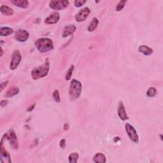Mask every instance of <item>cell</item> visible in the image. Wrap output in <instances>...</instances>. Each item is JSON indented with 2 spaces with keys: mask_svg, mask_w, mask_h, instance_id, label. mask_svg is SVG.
Here are the masks:
<instances>
[{
  "mask_svg": "<svg viewBox=\"0 0 163 163\" xmlns=\"http://www.w3.org/2000/svg\"><path fill=\"white\" fill-rule=\"evenodd\" d=\"M50 70V62L49 58H47L45 62L41 66L35 68L31 71V77L33 80H38L47 76Z\"/></svg>",
  "mask_w": 163,
  "mask_h": 163,
  "instance_id": "obj_1",
  "label": "cell"
},
{
  "mask_svg": "<svg viewBox=\"0 0 163 163\" xmlns=\"http://www.w3.org/2000/svg\"><path fill=\"white\" fill-rule=\"evenodd\" d=\"M36 48L41 53H46L54 49V44L52 40L48 38H41L35 43Z\"/></svg>",
  "mask_w": 163,
  "mask_h": 163,
  "instance_id": "obj_2",
  "label": "cell"
},
{
  "mask_svg": "<svg viewBox=\"0 0 163 163\" xmlns=\"http://www.w3.org/2000/svg\"><path fill=\"white\" fill-rule=\"evenodd\" d=\"M82 89V86L80 82L73 79L71 81L69 88V95L71 100H75L80 97Z\"/></svg>",
  "mask_w": 163,
  "mask_h": 163,
  "instance_id": "obj_3",
  "label": "cell"
},
{
  "mask_svg": "<svg viewBox=\"0 0 163 163\" xmlns=\"http://www.w3.org/2000/svg\"><path fill=\"white\" fill-rule=\"evenodd\" d=\"M5 138H6L14 149H18L19 143L17 138V135L15 134L14 129H10L7 133H5L3 136Z\"/></svg>",
  "mask_w": 163,
  "mask_h": 163,
  "instance_id": "obj_4",
  "label": "cell"
},
{
  "mask_svg": "<svg viewBox=\"0 0 163 163\" xmlns=\"http://www.w3.org/2000/svg\"><path fill=\"white\" fill-rule=\"evenodd\" d=\"M125 129L129 139L132 141L133 142L135 143H138L139 142V136L133 126L131 125L129 123H127L125 124Z\"/></svg>",
  "mask_w": 163,
  "mask_h": 163,
  "instance_id": "obj_5",
  "label": "cell"
},
{
  "mask_svg": "<svg viewBox=\"0 0 163 163\" xmlns=\"http://www.w3.org/2000/svg\"><path fill=\"white\" fill-rule=\"evenodd\" d=\"M69 4L67 0H52L49 2V7L54 10H61L68 7Z\"/></svg>",
  "mask_w": 163,
  "mask_h": 163,
  "instance_id": "obj_6",
  "label": "cell"
},
{
  "mask_svg": "<svg viewBox=\"0 0 163 163\" xmlns=\"http://www.w3.org/2000/svg\"><path fill=\"white\" fill-rule=\"evenodd\" d=\"M21 59H22V56H21L20 52L17 50L14 51L12 55L11 62H10V70H15V69H17V66L21 61Z\"/></svg>",
  "mask_w": 163,
  "mask_h": 163,
  "instance_id": "obj_7",
  "label": "cell"
},
{
  "mask_svg": "<svg viewBox=\"0 0 163 163\" xmlns=\"http://www.w3.org/2000/svg\"><path fill=\"white\" fill-rule=\"evenodd\" d=\"M91 13V10L88 7L83 8L82 10H80V12L75 15V19L77 22L78 23H82L84 22L86 20V19L88 17Z\"/></svg>",
  "mask_w": 163,
  "mask_h": 163,
  "instance_id": "obj_8",
  "label": "cell"
},
{
  "mask_svg": "<svg viewBox=\"0 0 163 163\" xmlns=\"http://www.w3.org/2000/svg\"><path fill=\"white\" fill-rule=\"evenodd\" d=\"M29 37V34L25 29H18L15 33V39L19 42H24L27 41Z\"/></svg>",
  "mask_w": 163,
  "mask_h": 163,
  "instance_id": "obj_9",
  "label": "cell"
},
{
  "mask_svg": "<svg viewBox=\"0 0 163 163\" xmlns=\"http://www.w3.org/2000/svg\"><path fill=\"white\" fill-rule=\"evenodd\" d=\"M3 137H2L1 140V162L3 163L11 162V159L8 152L4 149L3 146Z\"/></svg>",
  "mask_w": 163,
  "mask_h": 163,
  "instance_id": "obj_10",
  "label": "cell"
},
{
  "mask_svg": "<svg viewBox=\"0 0 163 163\" xmlns=\"http://www.w3.org/2000/svg\"><path fill=\"white\" fill-rule=\"evenodd\" d=\"M60 19V15L59 13L56 12H52L49 16L45 20V23L46 24H55L58 23Z\"/></svg>",
  "mask_w": 163,
  "mask_h": 163,
  "instance_id": "obj_11",
  "label": "cell"
},
{
  "mask_svg": "<svg viewBox=\"0 0 163 163\" xmlns=\"http://www.w3.org/2000/svg\"><path fill=\"white\" fill-rule=\"evenodd\" d=\"M76 26L73 24L71 25H68L65 28L63 29L62 31V38H66L68 36H72L76 31Z\"/></svg>",
  "mask_w": 163,
  "mask_h": 163,
  "instance_id": "obj_12",
  "label": "cell"
},
{
  "mask_svg": "<svg viewBox=\"0 0 163 163\" xmlns=\"http://www.w3.org/2000/svg\"><path fill=\"white\" fill-rule=\"evenodd\" d=\"M117 112H118V115H119V118L122 120H123V121L129 119V117H128V115H127V113H126V112H125L124 103L122 101H119L118 109H117Z\"/></svg>",
  "mask_w": 163,
  "mask_h": 163,
  "instance_id": "obj_13",
  "label": "cell"
},
{
  "mask_svg": "<svg viewBox=\"0 0 163 163\" xmlns=\"http://www.w3.org/2000/svg\"><path fill=\"white\" fill-rule=\"evenodd\" d=\"M0 12L1 13L5 15V16H12L14 14V10L7 5H2L0 7Z\"/></svg>",
  "mask_w": 163,
  "mask_h": 163,
  "instance_id": "obj_14",
  "label": "cell"
},
{
  "mask_svg": "<svg viewBox=\"0 0 163 163\" xmlns=\"http://www.w3.org/2000/svg\"><path fill=\"white\" fill-rule=\"evenodd\" d=\"M11 3L19 8H27L29 7V2L27 0H12Z\"/></svg>",
  "mask_w": 163,
  "mask_h": 163,
  "instance_id": "obj_15",
  "label": "cell"
},
{
  "mask_svg": "<svg viewBox=\"0 0 163 163\" xmlns=\"http://www.w3.org/2000/svg\"><path fill=\"white\" fill-rule=\"evenodd\" d=\"M19 92V89L17 86H13L8 89V91L5 94V98H12L15 95H17Z\"/></svg>",
  "mask_w": 163,
  "mask_h": 163,
  "instance_id": "obj_16",
  "label": "cell"
},
{
  "mask_svg": "<svg viewBox=\"0 0 163 163\" xmlns=\"http://www.w3.org/2000/svg\"><path fill=\"white\" fill-rule=\"evenodd\" d=\"M138 50L140 52L142 53L145 56H150L153 53V50L150 48L149 47L145 45H140L138 49Z\"/></svg>",
  "mask_w": 163,
  "mask_h": 163,
  "instance_id": "obj_17",
  "label": "cell"
},
{
  "mask_svg": "<svg viewBox=\"0 0 163 163\" xmlns=\"http://www.w3.org/2000/svg\"><path fill=\"white\" fill-rule=\"evenodd\" d=\"M93 161L96 163H105L107 162L106 157L103 154L99 152L94 156Z\"/></svg>",
  "mask_w": 163,
  "mask_h": 163,
  "instance_id": "obj_18",
  "label": "cell"
},
{
  "mask_svg": "<svg viewBox=\"0 0 163 163\" xmlns=\"http://www.w3.org/2000/svg\"><path fill=\"white\" fill-rule=\"evenodd\" d=\"M14 32V29L8 27H2L0 28V36H10L12 35Z\"/></svg>",
  "mask_w": 163,
  "mask_h": 163,
  "instance_id": "obj_19",
  "label": "cell"
},
{
  "mask_svg": "<svg viewBox=\"0 0 163 163\" xmlns=\"http://www.w3.org/2000/svg\"><path fill=\"white\" fill-rule=\"evenodd\" d=\"M98 24H99L98 19L96 17L93 18V19L92 20L90 24H89L88 29H87L89 32H92V31H95L96 29V28H98Z\"/></svg>",
  "mask_w": 163,
  "mask_h": 163,
  "instance_id": "obj_20",
  "label": "cell"
},
{
  "mask_svg": "<svg viewBox=\"0 0 163 163\" xmlns=\"http://www.w3.org/2000/svg\"><path fill=\"white\" fill-rule=\"evenodd\" d=\"M78 157H79V155L77 152H73L71 154L69 155L68 157V161L70 163H77L78 159Z\"/></svg>",
  "mask_w": 163,
  "mask_h": 163,
  "instance_id": "obj_21",
  "label": "cell"
},
{
  "mask_svg": "<svg viewBox=\"0 0 163 163\" xmlns=\"http://www.w3.org/2000/svg\"><path fill=\"white\" fill-rule=\"evenodd\" d=\"M74 68H75V66L74 65H71L69 69H68L67 73H66V74L65 75V80H70L71 79V75L73 74V71H74Z\"/></svg>",
  "mask_w": 163,
  "mask_h": 163,
  "instance_id": "obj_22",
  "label": "cell"
},
{
  "mask_svg": "<svg viewBox=\"0 0 163 163\" xmlns=\"http://www.w3.org/2000/svg\"><path fill=\"white\" fill-rule=\"evenodd\" d=\"M157 94V90L154 87H150L146 92V95L150 98L154 97Z\"/></svg>",
  "mask_w": 163,
  "mask_h": 163,
  "instance_id": "obj_23",
  "label": "cell"
},
{
  "mask_svg": "<svg viewBox=\"0 0 163 163\" xmlns=\"http://www.w3.org/2000/svg\"><path fill=\"white\" fill-rule=\"evenodd\" d=\"M52 96H53L54 99L56 102H57V103L61 102V98H60L59 92L58 90H57V89H56V90L54 91L53 94H52Z\"/></svg>",
  "mask_w": 163,
  "mask_h": 163,
  "instance_id": "obj_24",
  "label": "cell"
},
{
  "mask_svg": "<svg viewBox=\"0 0 163 163\" xmlns=\"http://www.w3.org/2000/svg\"><path fill=\"white\" fill-rule=\"evenodd\" d=\"M127 1H120L118 3L117 6L116 7V11L117 12H120L125 7V4L127 3Z\"/></svg>",
  "mask_w": 163,
  "mask_h": 163,
  "instance_id": "obj_25",
  "label": "cell"
},
{
  "mask_svg": "<svg viewBox=\"0 0 163 163\" xmlns=\"http://www.w3.org/2000/svg\"><path fill=\"white\" fill-rule=\"evenodd\" d=\"M86 2H87L86 0H77V1H75L74 4L76 7L78 8V7H81L82 6H83V5Z\"/></svg>",
  "mask_w": 163,
  "mask_h": 163,
  "instance_id": "obj_26",
  "label": "cell"
},
{
  "mask_svg": "<svg viewBox=\"0 0 163 163\" xmlns=\"http://www.w3.org/2000/svg\"><path fill=\"white\" fill-rule=\"evenodd\" d=\"M66 140L65 139H62L60 141V143H59V146L62 149H65V147H66Z\"/></svg>",
  "mask_w": 163,
  "mask_h": 163,
  "instance_id": "obj_27",
  "label": "cell"
},
{
  "mask_svg": "<svg viewBox=\"0 0 163 163\" xmlns=\"http://www.w3.org/2000/svg\"><path fill=\"white\" fill-rule=\"evenodd\" d=\"M8 81L4 82L1 83V85H0V89H1V91H2L3 90V89H5V87H7V86L8 85Z\"/></svg>",
  "mask_w": 163,
  "mask_h": 163,
  "instance_id": "obj_28",
  "label": "cell"
},
{
  "mask_svg": "<svg viewBox=\"0 0 163 163\" xmlns=\"http://www.w3.org/2000/svg\"><path fill=\"white\" fill-rule=\"evenodd\" d=\"M8 104V101L6 100V99H3V100H2L1 103H0V105H1L2 107H5L7 106V104Z\"/></svg>",
  "mask_w": 163,
  "mask_h": 163,
  "instance_id": "obj_29",
  "label": "cell"
},
{
  "mask_svg": "<svg viewBox=\"0 0 163 163\" xmlns=\"http://www.w3.org/2000/svg\"><path fill=\"white\" fill-rule=\"evenodd\" d=\"M35 104H33V105H31V106H30L28 109H27V111L28 112H31L32 110L35 108Z\"/></svg>",
  "mask_w": 163,
  "mask_h": 163,
  "instance_id": "obj_30",
  "label": "cell"
},
{
  "mask_svg": "<svg viewBox=\"0 0 163 163\" xmlns=\"http://www.w3.org/2000/svg\"><path fill=\"white\" fill-rule=\"evenodd\" d=\"M68 128H69V126H68V124H65V125H64V130H68Z\"/></svg>",
  "mask_w": 163,
  "mask_h": 163,
  "instance_id": "obj_31",
  "label": "cell"
},
{
  "mask_svg": "<svg viewBox=\"0 0 163 163\" xmlns=\"http://www.w3.org/2000/svg\"><path fill=\"white\" fill-rule=\"evenodd\" d=\"M3 50L2 47H1V57L3 56Z\"/></svg>",
  "mask_w": 163,
  "mask_h": 163,
  "instance_id": "obj_32",
  "label": "cell"
}]
</instances>
